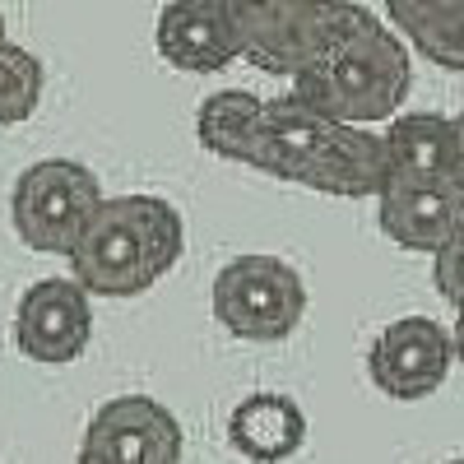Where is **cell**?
<instances>
[{"instance_id":"9a60e30c","label":"cell","mask_w":464,"mask_h":464,"mask_svg":"<svg viewBox=\"0 0 464 464\" xmlns=\"http://www.w3.org/2000/svg\"><path fill=\"white\" fill-rule=\"evenodd\" d=\"M404 47L441 70L464 74V0H391L385 5Z\"/></svg>"},{"instance_id":"5b68a950","label":"cell","mask_w":464,"mask_h":464,"mask_svg":"<svg viewBox=\"0 0 464 464\" xmlns=\"http://www.w3.org/2000/svg\"><path fill=\"white\" fill-rule=\"evenodd\" d=\"M102 181L93 168L74 159H43L19 172L10 196V223L28 251L65 256L80 246L84 227L102 209Z\"/></svg>"},{"instance_id":"5bb4252c","label":"cell","mask_w":464,"mask_h":464,"mask_svg":"<svg viewBox=\"0 0 464 464\" xmlns=\"http://www.w3.org/2000/svg\"><path fill=\"white\" fill-rule=\"evenodd\" d=\"M381 140H385V153H391V177H464L455 116L400 111Z\"/></svg>"},{"instance_id":"ac0fdd59","label":"cell","mask_w":464,"mask_h":464,"mask_svg":"<svg viewBox=\"0 0 464 464\" xmlns=\"http://www.w3.org/2000/svg\"><path fill=\"white\" fill-rule=\"evenodd\" d=\"M450 339H455V362H464V312L455 316V325H450Z\"/></svg>"},{"instance_id":"3957f363","label":"cell","mask_w":464,"mask_h":464,"mask_svg":"<svg viewBox=\"0 0 464 464\" xmlns=\"http://www.w3.org/2000/svg\"><path fill=\"white\" fill-rule=\"evenodd\" d=\"M186 227L163 196H107L80 246L70 251V279L89 297H140L181 260Z\"/></svg>"},{"instance_id":"d6986e66","label":"cell","mask_w":464,"mask_h":464,"mask_svg":"<svg viewBox=\"0 0 464 464\" xmlns=\"http://www.w3.org/2000/svg\"><path fill=\"white\" fill-rule=\"evenodd\" d=\"M455 144H459V168H464V111H455Z\"/></svg>"},{"instance_id":"e0dca14e","label":"cell","mask_w":464,"mask_h":464,"mask_svg":"<svg viewBox=\"0 0 464 464\" xmlns=\"http://www.w3.org/2000/svg\"><path fill=\"white\" fill-rule=\"evenodd\" d=\"M432 284H437V293L455 306V316H459V312H464V232L432 256Z\"/></svg>"},{"instance_id":"7c38bea8","label":"cell","mask_w":464,"mask_h":464,"mask_svg":"<svg viewBox=\"0 0 464 464\" xmlns=\"http://www.w3.org/2000/svg\"><path fill=\"white\" fill-rule=\"evenodd\" d=\"M227 441H232V450L246 455L251 464H284L306 441V413L288 395L256 391V395H246L237 409H232Z\"/></svg>"},{"instance_id":"44dd1931","label":"cell","mask_w":464,"mask_h":464,"mask_svg":"<svg viewBox=\"0 0 464 464\" xmlns=\"http://www.w3.org/2000/svg\"><path fill=\"white\" fill-rule=\"evenodd\" d=\"M450 464H464V455H459V459H450Z\"/></svg>"},{"instance_id":"ba28073f","label":"cell","mask_w":464,"mask_h":464,"mask_svg":"<svg viewBox=\"0 0 464 464\" xmlns=\"http://www.w3.org/2000/svg\"><path fill=\"white\" fill-rule=\"evenodd\" d=\"M74 464H181V422L149 395H116L89 418Z\"/></svg>"},{"instance_id":"9c48e42d","label":"cell","mask_w":464,"mask_h":464,"mask_svg":"<svg viewBox=\"0 0 464 464\" xmlns=\"http://www.w3.org/2000/svg\"><path fill=\"white\" fill-rule=\"evenodd\" d=\"M93 339V297L56 275V279H37L19 306H14V348L28 362L43 367H65L89 348Z\"/></svg>"},{"instance_id":"30bf717a","label":"cell","mask_w":464,"mask_h":464,"mask_svg":"<svg viewBox=\"0 0 464 464\" xmlns=\"http://www.w3.org/2000/svg\"><path fill=\"white\" fill-rule=\"evenodd\" d=\"M376 223L395 246L437 256L464 232V177H391L376 196Z\"/></svg>"},{"instance_id":"8992f818","label":"cell","mask_w":464,"mask_h":464,"mask_svg":"<svg viewBox=\"0 0 464 464\" xmlns=\"http://www.w3.org/2000/svg\"><path fill=\"white\" fill-rule=\"evenodd\" d=\"M214 321L246 343H279L302 325L306 284L279 256H237L214 275Z\"/></svg>"},{"instance_id":"7a4b0ae2","label":"cell","mask_w":464,"mask_h":464,"mask_svg":"<svg viewBox=\"0 0 464 464\" xmlns=\"http://www.w3.org/2000/svg\"><path fill=\"white\" fill-rule=\"evenodd\" d=\"M409 89L413 61L404 37L391 24H381L367 5H358V14L339 33V43L288 93L339 126L372 130L376 121H395Z\"/></svg>"},{"instance_id":"4fadbf2b","label":"cell","mask_w":464,"mask_h":464,"mask_svg":"<svg viewBox=\"0 0 464 464\" xmlns=\"http://www.w3.org/2000/svg\"><path fill=\"white\" fill-rule=\"evenodd\" d=\"M196 135L214 159L265 168V98L246 89H218L196 111Z\"/></svg>"},{"instance_id":"6da1fadb","label":"cell","mask_w":464,"mask_h":464,"mask_svg":"<svg viewBox=\"0 0 464 464\" xmlns=\"http://www.w3.org/2000/svg\"><path fill=\"white\" fill-rule=\"evenodd\" d=\"M269 177L339 200H376L391 181V153L376 130L339 126L293 93L265 98V168Z\"/></svg>"},{"instance_id":"2e32d148","label":"cell","mask_w":464,"mask_h":464,"mask_svg":"<svg viewBox=\"0 0 464 464\" xmlns=\"http://www.w3.org/2000/svg\"><path fill=\"white\" fill-rule=\"evenodd\" d=\"M43 61L19 43H0V126H19L43 102Z\"/></svg>"},{"instance_id":"52a82bcc","label":"cell","mask_w":464,"mask_h":464,"mask_svg":"<svg viewBox=\"0 0 464 464\" xmlns=\"http://www.w3.org/2000/svg\"><path fill=\"white\" fill-rule=\"evenodd\" d=\"M455 362V339L432 316H400L367 348V376L391 400H428L437 395Z\"/></svg>"},{"instance_id":"ffe728a7","label":"cell","mask_w":464,"mask_h":464,"mask_svg":"<svg viewBox=\"0 0 464 464\" xmlns=\"http://www.w3.org/2000/svg\"><path fill=\"white\" fill-rule=\"evenodd\" d=\"M0 43H10V33H5V14H0Z\"/></svg>"},{"instance_id":"8fae6325","label":"cell","mask_w":464,"mask_h":464,"mask_svg":"<svg viewBox=\"0 0 464 464\" xmlns=\"http://www.w3.org/2000/svg\"><path fill=\"white\" fill-rule=\"evenodd\" d=\"M153 43H159V56L172 70L186 74H218L232 61H242L232 0H177V5H163Z\"/></svg>"},{"instance_id":"277c9868","label":"cell","mask_w":464,"mask_h":464,"mask_svg":"<svg viewBox=\"0 0 464 464\" xmlns=\"http://www.w3.org/2000/svg\"><path fill=\"white\" fill-rule=\"evenodd\" d=\"M358 5L348 0H232L242 61L297 84L348 28Z\"/></svg>"}]
</instances>
